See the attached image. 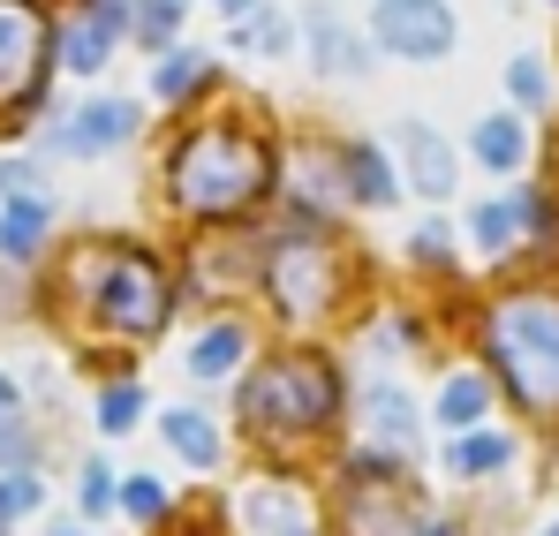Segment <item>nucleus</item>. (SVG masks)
<instances>
[{
  "mask_svg": "<svg viewBox=\"0 0 559 536\" xmlns=\"http://www.w3.org/2000/svg\"><path fill=\"white\" fill-rule=\"evenodd\" d=\"M280 175H287V129L265 98L219 91L189 114H167L159 159H152V196L167 227L182 235H227V227H265L280 212Z\"/></svg>",
  "mask_w": 559,
  "mask_h": 536,
  "instance_id": "nucleus-1",
  "label": "nucleus"
},
{
  "mask_svg": "<svg viewBox=\"0 0 559 536\" xmlns=\"http://www.w3.org/2000/svg\"><path fill=\"white\" fill-rule=\"evenodd\" d=\"M227 424L258 468H310L348 446L356 378L333 341H265L258 362L227 385Z\"/></svg>",
  "mask_w": 559,
  "mask_h": 536,
  "instance_id": "nucleus-2",
  "label": "nucleus"
},
{
  "mask_svg": "<svg viewBox=\"0 0 559 536\" xmlns=\"http://www.w3.org/2000/svg\"><path fill=\"white\" fill-rule=\"evenodd\" d=\"M378 302L371 250L356 242L348 219H265V250H258V318L273 341H341L356 333V318Z\"/></svg>",
  "mask_w": 559,
  "mask_h": 536,
  "instance_id": "nucleus-3",
  "label": "nucleus"
},
{
  "mask_svg": "<svg viewBox=\"0 0 559 536\" xmlns=\"http://www.w3.org/2000/svg\"><path fill=\"white\" fill-rule=\"evenodd\" d=\"M61 302L76 310V325L106 348H159L182 318V258H167L144 235H84L61 250L53 272Z\"/></svg>",
  "mask_w": 559,
  "mask_h": 536,
  "instance_id": "nucleus-4",
  "label": "nucleus"
},
{
  "mask_svg": "<svg viewBox=\"0 0 559 536\" xmlns=\"http://www.w3.org/2000/svg\"><path fill=\"white\" fill-rule=\"evenodd\" d=\"M468 356L499 378V401L530 424L559 431V272H514L468 295Z\"/></svg>",
  "mask_w": 559,
  "mask_h": 536,
  "instance_id": "nucleus-5",
  "label": "nucleus"
},
{
  "mask_svg": "<svg viewBox=\"0 0 559 536\" xmlns=\"http://www.w3.org/2000/svg\"><path fill=\"white\" fill-rule=\"evenodd\" d=\"M325 522L333 536H468L462 514L431 499L416 461H393L364 439L325 461Z\"/></svg>",
  "mask_w": 559,
  "mask_h": 536,
  "instance_id": "nucleus-6",
  "label": "nucleus"
},
{
  "mask_svg": "<svg viewBox=\"0 0 559 536\" xmlns=\"http://www.w3.org/2000/svg\"><path fill=\"white\" fill-rule=\"evenodd\" d=\"M61 84V8L0 0V136H31Z\"/></svg>",
  "mask_w": 559,
  "mask_h": 536,
  "instance_id": "nucleus-7",
  "label": "nucleus"
},
{
  "mask_svg": "<svg viewBox=\"0 0 559 536\" xmlns=\"http://www.w3.org/2000/svg\"><path fill=\"white\" fill-rule=\"evenodd\" d=\"M144 129H152V98H129V91H84L76 106H53L31 136H38V159L98 167V159H121Z\"/></svg>",
  "mask_w": 559,
  "mask_h": 536,
  "instance_id": "nucleus-8",
  "label": "nucleus"
},
{
  "mask_svg": "<svg viewBox=\"0 0 559 536\" xmlns=\"http://www.w3.org/2000/svg\"><path fill=\"white\" fill-rule=\"evenodd\" d=\"M530 181V175H522ZM522 181H484L476 196H468L462 212V250L468 265L484 272V279H514V272H530V189Z\"/></svg>",
  "mask_w": 559,
  "mask_h": 536,
  "instance_id": "nucleus-9",
  "label": "nucleus"
},
{
  "mask_svg": "<svg viewBox=\"0 0 559 536\" xmlns=\"http://www.w3.org/2000/svg\"><path fill=\"white\" fill-rule=\"evenodd\" d=\"M378 61H401V69H439L462 53V8L454 0H371L364 15Z\"/></svg>",
  "mask_w": 559,
  "mask_h": 536,
  "instance_id": "nucleus-10",
  "label": "nucleus"
},
{
  "mask_svg": "<svg viewBox=\"0 0 559 536\" xmlns=\"http://www.w3.org/2000/svg\"><path fill=\"white\" fill-rule=\"evenodd\" d=\"M280 212H295V219H356V204H348V181H341V129H325V121H302V129H287Z\"/></svg>",
  "mask_w": 559,
  "mask_h": 536,
  "instance_id": "nucleus-11",
  "label": "nucleus"
},
{
  "mask_svg": "<svg viewBox=\"0 0 559 536\" xmlns=\"http://www.w3.org/2000/svg\"><path fill=\"white\" fill-rule=\"evenodd\" d=\"M295 23H302V69H310V84H371L378 76V46L371 31H364V15H348V0H302L295 8Z\"/></svg>",
  "mask_w": 559,
  "mask_h": 536,
  "instance_id": "nucleus-12",
  "label": "nucleus"
},
{
  "mask_svg": "<svg viewBox=\"0 0 559 536\" xmlns=\"http://www.w3.org/2000/svg\"><path fill=\"white\" fill-rule=\"evenodd\" d=\"M385 144H393L401 181H408V196H416L424 212H447V204L462 196V181H468L462 136H447V129L424 121V114H393V121H385Z\"/></svg>",
  "mask_w": 559,
  "mask_h": 536,
  "instance_id": "nucleus-13",
  "label": "nucleus"
},
{
  "mask_svg": "<svg viewBox=\"0 0 559 536\" xmlns=\"http://www.w3.org/2000/svg\"><path fill=\"white\" fill-rule=\"evenodd\" d=\"M273 333H265V318L258 310H197L182 333V378L189 385H235L258 348H265Z\"/></svg>",
  "mask_w": 559,
  "mask_h": 536,
  "instance_id": "nucleus-14",
  "label": "nucleus"
},
{
  "mask_svg": "<svg viewBox=\"0 0 559 536\" xmlns=\"http://www.w3.org/2000/svg\"><path fill=\"white\" fill-rule=\"evenodd\" d=\"M348 439L393 453V461H424V439H431V408L416 401V385H401L393 370H378L356 385V424Z\"/></svg>",
  "mask_w": 559,
  "mask_h": 536,
  "instance_id": "nucleus-15",
  "label": "nucleus"
},
{
  "mask_svg": "<svg viewBox=\"0 0 559 536\" xmlns=\"http://www.w3.org/2000/svg\"><path fill=\"white\" fill-rule=\"evenodd\" d=\"M318 514H325V499L295 468H250L235 484V499H227L235 536H287V529H302V522H318Z\"/></svg>",
  "mask_w": 559,
  "mask_h": 536,
  "instance_id": "nucleus-16",
  "label": "nucleus"
},
{
  "mask_svg": "<svg viewBox=\"0 0 559 536\" xmlns=\"http://www.w3.org/2000/svg\"><path fill=\"white\" fill-rule=\"evenodd\" d=\"M462 152H468V175L522 181V175H537V167H545V129L499 98V106H484V114L462 129Z\"/></svg>",
  "mask_w": 559,
  "mask_h": 536,
  "instance_id": "nucleus-17",
  "label": "nucleus"
},
{
  "mask_svg": "<svg viewBox=\"0 0 559 536\" xmlns=\"http://www.w3.org/2000/svg\"><path fill=\"white\" fill-rule=\"evenodd\" d=\"M219 91H235V61L212 53V46H197V38L152 53V69H144V98H152L159 114H189V106H204V98H219Z\"/></svg>",
  "mask_w": 559,
  "mask_h": 536,
  "instance_id": "nucleus-18",
  "label": "nucleus"
},
{
  "mask_svg": "<svg viewBox=\"0 0 559 536\" xmlns=\"http://www.w3.org/2000/svg\"><path fill=\"white\" fill-rule=\"evenodd\" d=\"M129 46V0H84L61 8V76L69 84H98Z\"/></svg>",
  "mask_w": 559,
  "mask_h": 536,
  "instance_id": "nucleus-19",
  "label": "nucleus"
},
{
  "mask_svg": "<svg viewBox=\"0 0 559 536\" xmlns=\"http://www.w3.org/2000/svg\"><path fill=\"white\" fill-rule=\"evenodd\" d=\"M424 408H431V431H439V439H462V431L499 424L507 401H499V378L476 356H462V362H447V370L431 378V401H424Z\"/></svg>",
  "mask_w": 559,
  "mask_h": 536,
  "instance_id": "nucleus-20",
  "label": "nucleus"
},
{
  "mask_svg": "<svg viewBox=\"0 0 559 536\" xmlns=\"http://www.w3.org/2000/svg\"><path fill=\"white\" fill-rule=\"evenodd\" d=\"M341 181H348L356 219H378V212H401L408 204L401 159H393V144L371 136V129H341Z\"/></svg>",
  "mask_w": 559,
  "mask_h": 536,
  "instance_id": "nucleus-21",
  "label": "nucleus"
},
{
  "mask_svg": "<svg viewBox=\"0 0 559 536\" xmlns=\"http://www.w3.org/2000/svg\"><path fill=\"white\" fill-rule=\"evenodd\" d=\"M152 424H159V446L175 453L189 476H219V468H227L235 424H219V416H212L204 401H175V408H159Z\"/></svg>",
  "mask_w": 559,
  "mask_h": 536,
  "instance_id": "nucleus-22",
  "label": "nucleus"
},
{
  "mask_svg": "<svg viewBox=\"0 0 559 536\" xmlns=\"http://www.w3.org/2000/svg\"><path fill=\"white\" fill-rule=\"evenodd\" d=\"M219 53H227V61H250V69H287V61H302V23H295L287 0H265L258 15L227 23Z\"/></svg>",
  "mask_w": 559,
  "mask_h": 536,
  "instance_id": "nucleus-23",
  "label": "nucleus"
},
{
  "mask_svg": "<svg viewBox=\"0 0 559 536\" xmlns=\"http://www.w3.org/2000/svg\"><path fill=\"white\" fill-rule=\"evenodd\" d=\"M356 341L378 356V370H393V362H408V356H431L439 318H431L424 302H371V310L356 318Z\"/></svg>",
  "mask_w": 559,
  "mask_h": 536,
  "instance_id": "nucleus-24",
  "label": "nucleus"
},
{
  "mask_svg": "<svg viewBox=\"0 0 559 536\" xmlns=\"http://www.w3.org/2000/svg\"><path fill=\"white\" fill-rule=\"evenodd\" d=\"M401 265L416 272V279H431V287H462V272H468L462 219H454V212H424V219L401 235Z\"/></svg>",
  "mask_w": 559,
  "mask_h": 536,
  "instance_id": "nucleus-25",
  "label": "nucleus"
},
{
  "mask_svg": "<svg viewBox=\"0 0 559 536\" xmlns=\"http://www.w3.org/2000/svg\"><path fill=\"white\" fill-rule=\"evenodd\" d=\"M439 468H447L454 484H499V476H514V468H522V431H514V424L462 431V439H447V446H439Z\"/></svg>",
  "mask_w": 559,
  "mask_h": 536,
  "instance_id": "nucleus-26",
  "label": "nucleus"
},
{
  "mask_svg": "<svg viewBox=\"0 0 559 536\" xmlns=\"http://www.w3.org/2000/svg\"><path fill=\"white\" fill-rule=\"evenodd\" d=\"M499 91H507V106L530 114L537 129L559 121V61H552V46H514L507 69H499Z\"/></svg>",
  "mask_w": 559,
  "mask_h": 536,
  "instance_id": "nucleus-27",
  "label": "nucleus"
},
{
  "mask_svg": "<svg viewBox=\"0 0 559 536\" xmlns=\"http://www.w3.org/2000/svg\"><path fill=\"white\" fill-rule=\"evenodd\" d=\"M53 242V196H0V265H38Z\"/></svg>",
  "mask_w": 559,
  "mask_h": 536,
  "instance_id": "nucleus-28",
  "label": "nucleus"
},
{
  "mask_svg": "<svg viewBox=\"0 0 559 536\" xmlns=\"http://www.w3.org/2000/svg\"><path fill=\"white\" fill-rule=\"evenodd\" d=\"M144 416H152V385H144L136 370H114V378L98 385V401H92L98 439H136V431H144Z\"/></svg>",
  "mask_w": 559,
  "mask_h": 536,
  "instance_id": "nucleus-29",
  "label": "nucleus"
},
{
  "mask_svg": "<svg viewBox=\"0 0 559 536\" xmlns=\"http://www.w3.org/2000/svg\"><path fill=\"white\" fill-rule=\"evenodd\" d=\"M189 8L197 0H129V46L152 61V53H167V46H182L189 38Z\"/></svg>",
  "mask_w": 559,
  "mask_h": 536,
  "instance_id": "nucleus-30",
  "label": "nucleus"
},
{
  "mask_svg": "<svg viewBox=\"0 0 559 536\" xmlns=\"http://www.w3.org/2000/svg\"><path fill=\"white\" fill-rule=\"evenodd\" d=\"M0 468H38V424L8 370H0Z\"/></svg>",
  "mask_w": 559,
  "mask_h": 536,
  "instance_id": "nucleus-31",
  "label": "nucleus"
},
{
  "mask_svg": "<svg viewBox=\"0 0 559 536\" xmlns=\"http://www.w3.org/2000/svg\"><path fill=\"white\" fill-rule=\"evenodd\" d=\"M175 514V491H167V476H152V468H129L121 476V522L129 529H159Z\"/></svg>",
  "mask_w": 559,
  "mask_h": 536,
  "instance_id": "nucleus-32",
  "label": "nucleus"
},
{
  "mask_svg": "<svg viewBox=\"0 0 559 536\" xmlns=\"http://www.w3.org/2000/svg\"><path fill=\"white\" fill-rule=\"evenodd\" d=\"M106 514H121V476L106 453H92L76 461V522H106Z\"/></svg>",
  "mask_w": 559,
  "mask_h": 536,
  "instance_id": "nucleus-33",
  "label": "nucleus"
},
{
  "mask_svg": "<svg viewBox=\"0 0 559 536\" xmlns=\"http://www.w3.org/2000/svg\"><path fill=\"white\" fill-rule=\"evenodd\" d=\"M38 507H46V476L38 468H0V536L23 514H38Z\"/></svg>",
  "mask_w": 559,
  "mask_h": 536,
  "instance_id": "nucleus-34",
  "label": "nucleus"
},
{
  "mask_svg": "<svg viewBox=\"0 0 559 536\" xmlns=\"http://www.w3.org/2000/svg\"><path fill=\"white\" fill-rule=\"evenodd\" d=\"M0 196H53L38 152H0Z\"/></svg>",
  "mask_w": 559,
  "mask_h": 536,
  "instance_id": "nucleus-35",
  "label": "nucleus"
},
{
  "mask_svg": "<svg viewBox=\"0 0 559 536\" xmlns=\"http://www.w3.org/2000/svg\"><path fill=\"white\" fill-rule=\"evenodd\" d=\"M204 8H212V15H219V23H242V15H258V8H265V0H204Z\"/></svg>",
  "mask_w": 559,
  "mask_h": 536,
  "instance_id": "nucleus-36",
  "label": "nucleus"
},
{
  "mask_svg": "<svg viewBox=\"0 0 559 536\" xmlns=\"http://www.w3.org/2000/svg\"><path fill=\"white\" fill-rule=\"evenodd\" d=\"M287 536H333V522L318 514V522H302V529H287Z\"/></svg>",
  "mask_w": 559,
  "mask_h": 536,
  "instance_id": "nucleus-37",
  "label": "nucleus"
},
{
  "mask_svg": "<svg viewBox=\"0 0 559 536\" xmlns=\"http://www.w3.org/2000/svg\"><path fill=\"white\" fill-rule=\"evenodd\" d=\"M46 536H92V522H61V529H46Z\"/></svg>",
  "mask_w": 559,
  "mask_h": 536,
  "instance_id": "nucleus-38",
  "label": "nucleus"
},
{
  "mask_svg": "<svg viewBox=\"0 0 559 536\" xmlns=\"http://www.w3.org/2000/svg\"><path fill=\"white\" fill-rule=\"evenodd\" d=\"M537 536H559V514H552V522H545V529H537Z\"/></svg>",
  "mask_w": 559,
  "mask_h": 536,
  "instance_id": "nucleus-39",
  "label": "nucleus"
},
{
  "mask_svg": "<svg viewBox=\"0 0 559 536\" xmlns=\"http://www.w3.org/2000/svg\"><path fill=\"white\" fill-rule=\"evenodd\" d=\"M552 61H559V15H552Z\"/></svg>",
  "mask_w": 559,
  "mask_h": 536,
  "instance_id": "nucleus-40",
  "label": "nucleus"
},
{
  "mask_svg": "<svg viewBox=\"0 0 559 536\" xmlns=\"http://www.w3.org/2000/svg\"><path fill=\"white\" fill-rule=\"evenodd\" d=\"M552 167H559V121H552Z\"/></svg>",
  "mask_w": 559,
  "mask_h": 536,
  "instance_id": "nucleus-41",
  "label": "nucleus"
},
{
  "mask_svg": "<svg viewBox=\"0 0 559 536\" xmlns=\"http://www.w3.org/2000/svg\"><path fill=\"white\" fill-rule=\"evenodd\" d=\"M537 8H545V15H559V0H537Z\"/></svg>",
  "mask_w": 559,
  "mask_h": 536,
  "instance_id": "nucleus-42",
  "label": "nucleus"
}]
</instances>
